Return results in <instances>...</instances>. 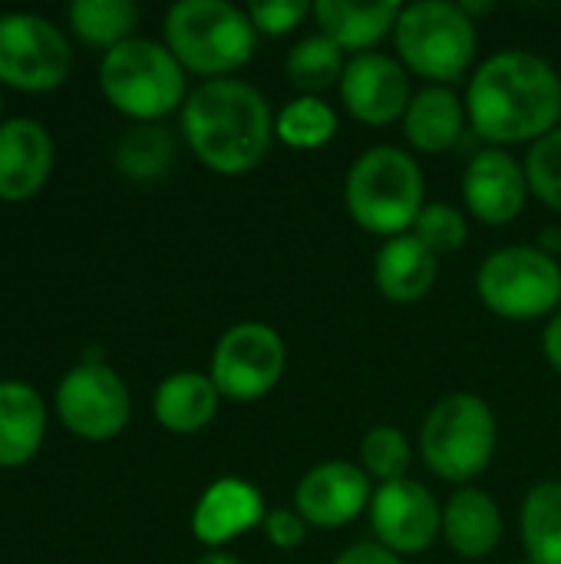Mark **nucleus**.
Wrapping results in <instances>:
<instances>
[{
  "label": "nucleus",
  "instance_id": "nucleus-2",
  "mask_svg": "<svg viewBox=\"0 0 561 564\" xmlns=\"http://www.w3.org/2000/svg\"><path fill=\"white\" fill-rule=\"evenodd\" d=\"M179 119L192 155L218 175L255 172L274 145V112L268 99L235 76L198 83Z\"/></svg>",
  "mask_w": 561,
  "mask_h": 564
},
{
  "label": "nucleus",
  "instance_id": "nucleus-33",
  "mask_svg": "<svg viewBox=\"0 0 561 564\" xmlns=\"http://www.w3.org/2000/svg\"><path fill=\"white\" fill-rule=\"evenodd\" d=\"M308 522L301 519V512L294 506H278V509H268L265 522H261V532L268 539V545H274L278 552H294L308 542Z\"/></svg>",
  "mask_w": 561,
  "mask_h": 564
},
{
  "label": "nucleus",
  "instance_id": "nucleus-35",
  "mask_svg": "<svg viewBox=\"0 0 561 564\" xmlns=\"http://www.w3.org/2000/svg\"><path fill=\"white\" fill-rule=\"evenodd\" d=\"M542 354H546V364L561 377V311L555 317L546 321V330H542Z\"/></svg>",
  "mask_w": 561,
  "mask_h": 564
},
{
  "label": "nucleus",
  "instance_id": "nucleus-15",
  "mask_svg": "<svg viewBox=\"0 0 561 564\" xmlns=\"http://www.w3.org/2000/svg\"><path fill=\"white\" fill-rule=\"evenodd\" d=\"M532 198L526 162H519L509 149H479L463 169V205L466 212L489 225L503 228L522 218Z\"/></svg>",
  "mask_w": 561,
  "mask_h": 564
},
{
  "label": "nucleus",
  "instance_id": "nucleus-6",
  "mask_svg": "<svg viewBox=\"0 0 561 564\" xmlns=\"http://www.w3.org/2000/svg\"><path fill=\"white\" fill-rule=\"evenodd\" d=\"M397 59L427 86H456L479 66V23L450 0H417L400 10L393 26Z\"/></svg>",
  "mask_w": 561,
  "mask_h": 564
},
{
  "label": "nucleus",
  "instance_id": "nucleus-22",
  "mask_svg": "<svg viewBox=\"0 0 561 564\" xmlns=\"http://www.w3.org/2000/svg\"><path fill=\"white\" fill-rule=\"evenodd\" d=\"M400 3H354V0H321L314 3V23L317 33H324L331 43H337L344 53H374V46L384 36H393V26L400 20Z\"/></svg>",
  "mask_w": 561,
  "mask_h": 564
},
{
  "label": "nucleus",
  "instance_id": "nucleus-27",
  "mask_svg": "<svg viewBox=\"0 0 561 564\" xmlns=\"http://www.w3.org/2000/svg\"><path fill=\"white\" fill-rule=\"evenodd\" d=\"M69 30L99 50H116L119 43L132 40L139 26V7L132 0H73L66 7Z\"/></svg>",
  "mask_w": 561,
  "mask_h": 564
},
{
  "label": "nucleus",
  "instance_id": "nucleus-23",
  "mask_svg": "<svg viewBox=\"0 0 561 564\" xmlns=\"http://www.w3.org/2000/svg\"><path fill=\"white\" fill-rule=\"evenodd\" d=\"M46 436L43 397L20 380L0 383V466L13 469L30 463Z\"/></svg>",
  "mask_w": 561,
  "mask_h": 564
},
{
  "label": "nucleus",
  "instance_id": "nucleus-34",
  "mask_svg": "<svg viewBox=\"0 0 561 564\" xmlns=\"http://www.w3.org/2000/svg\"><path fill=\"white\" fill-rule=\"evenodd\" d=\"M331 564H403V558L393 555V552H387L377 542H357V545L344 549Z\"/></svg>",
  "mask_w": 561,
  "mask_h": 564
},
{
  "label": "nucleus",
  "instance_id": "nucleus-18",
  "mask_svg": "<svg viewBox=\"0 0 561 564\" xmlns=\"http://www.w3.org/2000/svg\"><path fill=\"white\" fill-rule=\"evenodd\" d=\"M403 135L420 155H446L460 145L470 112L456 86H423L403 112Z\"/></svg>",
  "mask_w": 561,
  "mask_h": 564
},
{
  "label": "nucleus",
  "instance_id": "nucleus-25",
  "mask_svg": "<svg viewBox=\"0 0 561 564\" xmlns=\"http://www.w3.org/2000/svg\"><path fill=\"white\" fill-rule=\"evenodd\" d=\"M344 69L347 53L324 33L301 36L284 56V79L291 89H298V96H324L327 89L341 86Z\"/></svg>",
  "mask_w": 561,
  "mask_h": 564
},
{
  "label": "nucleus",
  "instance_id": "nucleus-9",
  "mask_svg": "<svg viewBox=\"0 0 561 564\" xmlns=\"http://www.w3.org/2000/svg\"><path fill=\"white\" fill-rule=\"evenodd\" d=\"M284 367H288L284 337L261 321H241L218 337L212 350L208 377L218 387L222 400L258 403L281 383Z\"/></svg>",
  "mask_w": 561,
  "mask_h": 564
},
{
  "label": "nucleus",
  "instance_id": "nucleus-24",
  "mask_svg": "<svg viewBox=\"0 0 561 564\" xmlns=\"http://www.w3.org/2000/svg\"><path fill=\"white\" fill-rule=\"evenodd\" d=\"M519 539L532 564H561V482H536L519 509Z\"/></svg>",
  "mask_w": 561,
  "mask_h": 564
},
{
  "label": "nucleus",
  "instance_id": "nucleus-12",
  "mask_svg": "<svg viewBox=\"0 0 561 564\" xmlns=\"http://www.w3.org/2000/svg\"><path fill=\"white\" fill-rule=\"evenodd\" d=\"M367 516L374 542L400 558L423 555L443 535V506L417 479L377 486Z\"/></svg>",
  "mask_w": 561,
  "mask_h": 564
},
{
  "label": "nucleus",
  "instance_id": "nucleus-17",
  "mask_svg": "<svg viewBox=\"0 0 561 564\" xmlns=\"http://www.w3.org/2000/svg\"><path fill=\"white\" fill-rule=\"evenodd\" d=\"M53 172V139L43 122L17 116L0 122V198H33Z\"/></svg>",
  "mask_w": 561,
  "mask_h": 564
},
{
  "label": "nucleus",
  "instance_id": "nucleus-21",
  "mask_svg": "<svg viewBox=\"0 0 561 564\" xmlns=\"http://www.w3.org/2000/svg\"><path fill=\"white\" fill-rule=\"evenodd\" d=\"M222 406V393L212 383L208 373L198 370H179L169 373L152 397V413L155 423L175 436H195L202 430H208L218 416Z\"/></svg>",
  "mask_w": 561,
  "mask_h": 564
},
{
  "label": "nucleus",
  "instance_id": "nucleus-3",
  "mask_svg": "<svg viewBox=\"0 0 561 564\" xmlns=\"http://www.w3.org/2000/svg\"><path fill=\"white\" fill-rule=\"evenodd\" d=\"M344 205L357 228L384 241L413 231L427 205V178L420 162L400 145L364 149L347 169Z\"/></svg>",
  "mask_w": 561,
  "mask_h": 564
},
{
  "label": "nucleus",
  "instance_id": "nucleus-11",
  "mask_svg": "<svg viewBox=\"0 0 561 564\" xmlns=\"http://www.w3.org/2000/svg\"><path fill=\"white\" fill-rule=\"evenodd\" d=\"M60 423L79 440H112L126 430L132 397L126 380L109 364H76L56 387Z\"/></svg>",
  "mask_w": 561,
  "mask_h": 564
},
{
  "label": "nucleus",
  "instance_id": "nucleus-29",
  "mask_svg": "<svg viewBox=\"0 0 561 564\" xmlns=\"http://www.w3.org/2000/svg\"><path fill=\"white\" fill-rule=\"evenodd\" d=\"M410 466H413V443L407 440V433H400L397 426H370L360 440V469L370 476V482L387 486V482H400L410 479Z\"/></svg>",
  "mask_w": 561,
  "mask_h": 564
},
{
  "label": "nucleus",
  "instance_id": "nucleus-5",
  "mask_svg": "<svg viewBox=\"0 0 561 564\" xmlns=\"http://www.w3.org/2000/svg\"><path fill=\"white\" fill-rule=\"evenodd\" d=\"M165 46L185 73L205 79H231L251 63L258 30L248 10L228 0H179L165 13Z\"/></svg>",
  "mask_w": 561,
  "mask_h": 564
},
{
  "label": "nucleus",
  "instance_id": "nucleus-10",
  "mask_svg": "<svg viewBox=\"0 0 561 564\" xmlns=\"http://www.w3.org/2000/svg\"><path fill=\"white\" fill-rule=\"evenodd\" d=\"M73 69L66 33L36 13H0V83L23 93H50Z\"/></svg>",
  "mask_w": 561,
  "mask_h": 564
},
{
  "label": "nucleus",
  "instance_id": "nucleus-13",
  "mask_svg": "<svg viewBox=\"0 0 561 564\" xmlns=\"http://www.w3.org/2000/svg\"><path fill=\"white\" fill-rule=\"evenodd\" d=\"M337 93L354 122L384 129V126L403 122V112L413 99V83H410L407 66L397 56L357 53L347 59Z\"/></svg>",
  "mask_w": 561,
  "mask_h": 564
},
{
  "label": "nucleus",
  "instance_id": "nucleus-28",
  "mask_svg": "<svg viewBox=\"0 0 561 564\" xmlns=\"http://www.w3.org/2000/svg\"><path fill=\"white\" fill-rule=\"evenodd\" d=\"M175 162V142L159 122H132L116 142V169L132 182H155Z\"/></svg>",
  "mask_w": 561,
  "mask_h": 564
},
{
  "label": "nucleus",
  "instance_id": "nucleus-1",
  "mask_svg": "<svg viewBox=\"0 0 561 564\" xmlns=\"http://www.w3.org/2000/svg\"><path fill=\"white\" fill-rule=\"evenodd\" d=\"M463 99L473 132L493 149L532 145L561 126L559 69L529 50L486 56L473 69Z\"/></svg>",
  "mask_w": 561,
  "mask_h": 564
},
{
  "label": "nucleus",
  "instance_id": "nucleus-37",
  "mask_svg": "<svg viewBox=\"0 0 561 564\" xmlns=\"http://www.w3.org/2000/svg\"><path fill=\"white\" fill-rule=\"evenodd\" d=\"M516 564H532V562H529V558H522V562H516Z\"/></svg>",
  "mask_w": 561,
  "mask_h": 564
},
{
  "label": "nucleus",
  "instance_id": "nucleus-26",
  "mask_svg": "<svg viewBox=\"0 0 561 564\" xmlns=\"http://www.w3.org/2000/svg\"><path fill=\"white\" fill-rule=\"evenodd\" d=\"M337 129H341V116L324 96H294L274 112V139L298 152H314L331 145Z\"/></svg>",
  "mask_w": 561,
  "mask_h": 564
},
{
  "label": "nucleus",
  "instance_id": "nucleus-38",
  "mask_svg": "<svg viewBox=\"0 0 561 564\" xmlns=\"http://www.w3.org/2000/svg\"><path fill=\"white\" fill-rule=\"evenodd\" d=\"M0 109H3V96H0Z\"/></svg>",
  "mask_w": 561,
  "mask_h": 564
},
{
  "label": "nucleus",
  "instance_id": "nucleus-14",
  "mask_svg": "<svg viewBox=\"0 0 561 564\" xmlns=\"http://www.w3.org/2000/svg\"><path fill=\"white\" fill-rule=\"evenodd\" d=\"M374 499L370 476L347 459H327L311 466L294 486V509L311 529L337 532L357 522Z\"/></svg>",
  "mask_w": 561,
  "mask_h": 564
},
{
  "label": "nucleus",
  "instance_id": "nucleus-32",
  "mask_svg": "<svg viewBox=\"0 0 561 564\" xmlns=\"http://www.w3.org/2000/svg\"><path fill=\"white\" fill-rule=\"evenodd\" d=\"M245 10L258 36H288L308 17H314V3H304V0H261V3H248Z\"/></svg>",
  "mask_w": 561,
  "mask_h": 564
},
{
  "label": "nucleus",
  "instance_id": "nucleus-4",
  "mask_svg": "<svg viewBox=\"0 0 561 564\" xmlns=\"http://www.w3.org/2000/svg\"><path fill=\"white\" fill-rule=\"evenodd\" d=\"M499 423L493 406L470 390L440 397L420 423L417 453L423 466L456 489L473 486L496 459Z\"/></svg>",
  "mask_w": 561,
  "mask_h": 564
},
{
  "label": "nucleus",
  "instance_id": "nucleus-20",
  "mask_svg": "<svg viewBox=\"0 0 561 564\" xmlns=\"http://www.w3.org/2000/svg\"><path fill=\"white\" fill-rule=\"evenodd\" d=\"M440 274V258L413 235L387 238L374 254V284L390 304H420Z\"/></svg>",
  "mask_w": 561,
  "mask_h": 564
},
{
  "label": "nucleus",
  "instance_id": "nucleus-7",
  "mask_svg": "<svg viewBox=\"0 0 561 564\" xmlns=\"http://www.w3.org/2000/svg\"><path fill=\"white\" fill-rule=\"evenodd\" d=\"M99 89L112 109L129 116L132 122H159L182 112L188 99V79L172 50L159 40L132 36L116 50L103 53L99 63Z\"/></svg>",
  "mask_w": 561,
  "mask_h": 564
},
{
  "label": "nucleus",
  "instance_id": "nucleus-31",
  "mask_svg": "<svg viewBox=\"0 0 561 564\" xmlns=\"http://www.w3.org/2000/svg\"><path fill=\"white\" fill-rule=\"evenodd\" d=\"M526 175L532 198H539L546 208L561 215V126L529 145L526 152Z\"/></svg>",
  "mask_w": 561,
  "mask_h": 564
},
{
  "label": "nucleus",
  "instance_id": "nucleus-36",
  "mask_svg": "<svg viewBox=\"0 0 561 564\" xmlns=\"http://www.w3.org/2000/svg\"><path fill=\"white\" fill-rule=\"evenodd\" d=\"M195 564H241V558H235L231 552H225V549H222V552H208V555H202Z\"/></svg>",
  "mask_w": 561,
  "mask_h": 564
},
{
  "label": "nucleus",
  "instance_id": "nucleus-8",
  "mask_svg": "<svg viewBox=\"0 0 561 564\" xmlns=\"http://www.w3.org/2000/svg\"><path fill=\"white\" fill-rule=\"evenodd\" d=\"M476 297L509 324L555 317L561 304V264L539 245L496 248L476 271Z\"/></svg>",
  "mask_w": 561,
  "mask_h": 564
},
{
  "label": "nucleus",
  "instance_id": "nucleus-19",
  "mask_svg": "<svg viewBox=\"0 0 561 564\" xmlns=\"http://www.w3.org/2000/svg\"><path fill=\"white\" fill-rule=\"evenodd\" d=\"M503 529L499 502L479 486L456 489L443 506V539L463 562L489 558L503 542Z\"/></svg>",
  "mask_w": 561,
  "mask_h": 564
},
{
  "label": "nucleus",
  "instance_id": "nucleus-30",
  "mask_svg": "<svg viewBox=\"0 0 561 564\" xmlns=\"http://www.w3.org/2000/svg\"><path fill=\"white\" fill-rule=\"evenodd\" d=\"M413 235L440 258V254H453V251H463L466 241H470V218L463 208L450 205V202H427L417 225H413Z\"/></svg>",
  "mask_w": 561,
  "mask_h": 564
},
{
  "label": "nucleus",
  "instance_id": "nucleus-16",
  "mask_svg": "<svg viewBox=\"0 0 561 564\" xmlns=\"http://www.w3.org/2000/svg\"><path fill=\"white\" fill-rule=\"evenodd\" d=\"M265 516L268 509H265L261 492L238 476H225V479H215L195 502L192 535L208 552H222L225 545L248 535L251 529H261Z\"/></svg>",
  "mask_w": 561,
  "mask_h": 564
}]
</instances>
